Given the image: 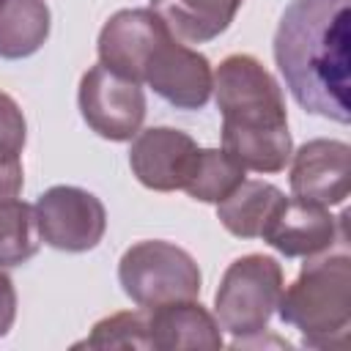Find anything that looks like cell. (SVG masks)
<instances>
[{
	"label": "cell",
	"mask_w": 351,
	"mask_h": 351,
	"mask_svg": "<svg viewBox=\"0 0 351 351\" xmlns=\"http://www.w3.org/2000/svg\"><path fill=\"white\" fill-rule=\"evenodd\" d=\"M49 38V5L44 0H3L0 5V58L19 60Z\"/></svg>",
	"instance_id": "obj_16"
},
{
	"label": "cell",
	"mask_w": 351,
	"mask_h": 351,
	"mask_svg": "<svg viewBox=\"0 0 351 351\" xmlns=\"http://www.w3.org/2000/svg\"><path fill=\"white\" fill-rule=\"evenodd\" d=\"M0 5H3V0H0Z\"/></svg>",
	"instance_id": "obj_23"
},
{
	"label": "cell",
	"mask_w": 351,
	"mask_h": 351,
	"mask_svg": "<svg viewBox=\"0 0 351 351\" xmlns=\"http://www.w3.org/2000/svg\"><path fill=\"white\" fill-rule=\"evenodd\" d=\"M74 348H151L145 307L129 313H112L101 318L90 335Z\"/></svg>",
	"instance_id": "obj_19"
},
{
	"label": "cell",
	"mask_w": 351,
	"mask_h": 351,
	"mask_svg": "<svg viewBox=\"0 0 351 351\" xmlns=\"http://www.w3.org/2000/svg\"><path fill=\"white\" fill-rule=\"evenodd\" d=\"M282 266L271 255L250 252L236 258L214 293V318L236 340L266 332L282 296Z\"/></svg>",
	"instance_id": "obj_4"
},
{
	"label": "cell",
	"mask_w": 351,
	"mask_h": 351,
	"mask_svg": "<svg viewBox=\"0 0 351 351\" xmlns=\"http://www.w3.org/2000/svg\"><path fill=\"white\" fill-rule=\"evenodd\" d=\"M211 90L222 112V151L244 170H285L293 140L282 90L269 69L252 55H228L214 71Z\"/></svg>",
	"instance_id": "obj_2"
},
{
	"label": "cell",
	"mask_w": 351,
	"mask_h": 351,
	"mask_svg": "<svg viewBox=\"0 0 351 351\" xmlns=\"http://www.w3.org/2000/svg\"><path fill=\"white\" fill-rule=\"evenodd\" d=\"M285 195L266 181H241L222 203H217V217L222 228L239 239H261L274 208Z\"/></svg>",
	"instance_id": "obj_15"
},
{
	"label": "cell",
	"mask_w": 351,
	"mask_h": 351,
	"mask_svg": "<svg viewBox=\"0 0 351 351\" xmlns=\"http://www.w3.org/2000/svg\"><path fill=\"white\" fill-rule=\"evenodd\" d=\"M77 101L90 132L112 143L132 140L145 121V93L140 82L126 80L101 63L82 74Z\"/></svg>",
	"instance_id": "obj_6"
},
{
	"label": "cell",
	"mask_w": 351,
	"mask_h": 351,
	"mask_svg": "<svg viewBox=\"0 0 351 351\" xmlns=\"http://www.w3.org/2000/svg\"><path fill=\"white\" fill-rule=\"evenodd\" d=\"M16 318V291L8 274L0 271V337L8 335V329L14 326Z\"/></svg>",
	"instance_id": "obj_21"
},
{
	"label": "cell",
	"mask_w": 351,
	"mask_h": 351,
	"mask_svg": "<svg viewBox=\"0 0 351 351\" xmlns=\"http://www.w3.org/2000/svg\"><path fill=\"white\" fill-rule=\"evenodd\" d=\"M346 214L332 217L326 206L302 197H282L261 239L285 258H313L346 241Z\"/></svg>",
	"instance_id": "obj_9"
},
{
	"label": "cell",
	"mask_w": 351,
	"mask_h": 351,
	"mask_svg": "<svg viewBox=\"0 0 351 351\" xmlns=\"http://www.w3.org/2000/svg\"><path fill=\"white\" fill-rule=\"evenodd\" d=\"M22 184H25L22 162H0V200L19 197Z\"/></svg>",
	"instance_id": "obj_22"
},
{
	"label": "cell",
	"mask_w": 351,
	"mask_h": 351,
	"mask_svg": "<svg viewBox=\"0 0 351 351\" xmlns=\"http://www.w3.org/2000/svg\"><path fill=\"white\" fill-rule=\"evenodd\" d=\"M118 282L137 307H159L167 302L200 296V269L178 244L148 239L132 244L118 261Z\"/></svg>",
	"instance_id": "obj_5"
},
{
	"label": "cell",
	"mask_w": 351,
	"mask_h": 351,
	"mask_svg": "<svg viewBox=\"0 0 351 351\" xmlns=\"http://www.w3.org/2000/svg\"><path fill=\"white\" fill-rule=\"evenodd\" d=\"M244 0H151V11L184 44H206L222 36Z\"/></svg>",
	"instance_id": "obj_14"
},
{
	"label": "cell",
	"mask_w": 351,
	"mask_h": 351,
	"mask_svg": "<svg viewBox=\"0 0 351 351\" xmlns=\"http://www.w3.org/2000/svg\"><path fill=\"white\" fill-rule=\"evenodd\" d=\"M145 315H148L151 348H159V351H173V348L176 351L178 348L219 351L222 348L219 324L197 299H181V302L148 307Z\"/></svg>",
	"instance_id": "obj_13"
},
{
	"label": "cell",
	"mask_w": 351,
	"mask_h": 351,
	"mask_svg": "<svg viewBox=\"0 0 351 351\" xmlns=\"http://www.w3.org/2000/svg\"><path fill=\"white\" fill-rule=\"evenodd\" d=\"M282 324L299 329L313 348H348L351 326V258L346 241L337 252L304 258L299 277L277 302Z\"/></svg>",
	"instance_id": "obj_3"
},
{
	"label": "cell",
	"mask_w": 351,
	"mask_h": 351,
	"mask_svg": "<svg viewBox=\"0 0 351 351\" xmlns=\"http://www.w3.org/2000/svg\"><path fill=\"white\" fill-rule=\"evenodd\" d=\"M170 30L151 8L115 11L99 33V63L126 80L140 82L151 49Z\"/></svg>",
	"instance_id": "obj_12"
},
{
	"label": "cell",
	"mask_w": 351,
	"mask_h": 351,
	"mask_svg": "<svg viewBox=\"0 0 351 351\" xmlns=\"http://www.w3.org/2000/svg\"><path fill=\"white\" fill-rule=\"evenodd\" d=\"M244 181V167L222 148H197L184 192L200 203H222Z\"/></svg>",
	"instance_id": "obj_17"
},
{
	"label": "cell",
	"mask_w": 351,
	"mask_h": 351,
	"mask_svg": "<svg viewBox=\"0 0 351 351\" xmlns=\"http://www.w3.org/2000/svg\"><path fill=\"white\" fill-rule=\"evenodd\" d=\"M348 22L351 0H293L274 33V60L296 104L337 123L351 118Z\"/></svg>",
	"instance_id": "obj_1"
},
{
	"label": "cell",
	"mask_w": 351,
	"mask_h": 351,
	"mask_svg": "<svg viewBox=\"0 0 351 351\" xmlns=\"http://www.w3.org/2000/svg\"><path fill=\"white\" fill-rule=\"evenodd\" d=\"M27 123L19 104L0 90V162H22Z\"/></svg>",
	"instance_id": "obj_20"
},
{
	"label": "cell",
	"mask_w": 351,
	"mask_h": 351,
	"mask_svg": "<svg viewBox=\"0 0 351 351\" xmlns=\"http://www.w3.org/2000/svg\"><path fill=\"white\" fill-rule=\"evenodd\" d=\"M291 192L293 197L340 206L351 192V148L343 140H310L296 154H291Z\"/></svg>",
	"instance_id": "obj_11"
},
{
	"label": "cell",
	"mask_w": 351,
	"mask_h": 351,
	"mask_svg": "<svg viewBox=\"0 0 351 351\" xmlns=\"http://www.w3.org/2000/svg\"><path fill=\"white\" fill-rule=\"evenodd\" d=\"M41 233L33 206L19 197L0 200V266H22L38 252Z\"/></svg>",
	"instance_id": "obj_18"
},
{
	"label": "cell",
	"mask_w": 351,
	"mask_h": 351,
	"mask_svg": "<svg viewBox=\"0 0 351 351\" xmlns=\"http://www.w3.org/2000/svg\"><path fill=\"white\" fill-rule=\"evenodd\" d=\"M195 154L197 143L186 132L173 126H151L132 137L129 167L143 186L154 192H176L184 186Z\"/></svg>",
	"instance_id": "obj_10"
},
{
	"label": "cell",
	"mask_w": 351,
	"mask_h": 351,
	"mask_svg": "<svg viewBox=\"0 0 351 351\" xmlns=\"http://www.w3.org/2000/svg\"><path fill=\"white\" fill-rule=\"evenodd\" d=\"M33 211L41 241L60 252H88L104 239L107 230L104 203L80 186H49L38 195Z\"/></svg>",
	"instance_id": "obj_7"
},
{
	"label": "cell",
	"mask_w": 351,
	"mask_h": 351,
	"mask_svg": "<svg viewBox=\"0 0 351 351\" xmlns=\"http://www.w3.org/2000/svg\"><path fill=\"white\" fill-rule=\"evenodd\" d=\"M140 82L178 110H200L211 99L214 71L206 55L167 33L151 49Z\"/></svg>",
	"instance_id": "obj_8"
}]
</instances>
